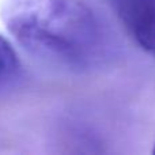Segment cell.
<instances>
[{"label": "cell", "mask_w": 155, "mask_h": 155, "mask_svg": "<svg viewBox=\"0 0 155 155\" xmlns=\"http://www.w3.org/2000/svg\"><path fill=\"white\" fill-rule=\"evenodd\" d=\"M113 5L135 42L155 56V0H113Z\"/></svg>", "instance_id": "obj_2"}, {"label": "cell", "mask_w": 155, "mask_h": 155, "mask_svg": "<svg viewBox=\"0 0 155 155\" xmlns=\"http://www.w3.org/2000/svg\"><path fill=\"white\" fill-rule=\"evenodd\" d=\"M19 67L16 52L11 44L0 34V80L11 76Z\"/></svg>", "instance_id": "obj_3"}, {"label": "cell", "mask_w": 155, "mask_h": 155, "mask_svg": "<svg viewBox=\"0 0 155 155\" xmlns=\"http://www.w3.org/2000/svg\"><path fill=\"white\" fill-rule=\"evenodd\" d=\"M153 153H154V154H155V146H154V150H153Z\"/></svg>", "instance_id": "obj_4"}, {"label": "cell", "mask_w": 155, "mask_h": 155, "mask_svg": "<svg viewBox=\"0 0 155 155\" xmlns=\"http://www.w3.org/2000/svg\"><path fill=\"white\" fill-rule=\"evenodd\" d=\"M0 18L23 49L54 64L84 65L102 38L93 10L80 0H4Z\"/></svg>", "instance_id": "obj_1"}]
</instances>
